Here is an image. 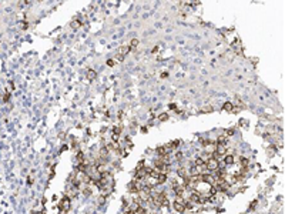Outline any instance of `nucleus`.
Here are the masks:
<instances>
[{
    "instance_id": "obj_1",
    "label": "nucleus",
    "mask_w": 285,
    "mask_h": 214,
    "mask_svg": "<svg viewBox=\"0 0 285 214\" xmlns=\"http://www.w3.org/2000/svg\"><path fill=\"white\" fill-rule=\"evenodd\" d=\"M218 167H220V163H218V160L215 159V157H207L205 161H204V168H205L208 173H210V171L218 170Z\"/></svg>"
},
{
    "instance_id": "obj_2",
    "label": "nucleus",
    "mask_w": 285,
    "mask_h": 214,
    "mask_svg": "<svg viewBox=\"0 0 285 214\" xmlns=\"http://www.w3.org/2000/svg\"><path fill=\"white\" fill-rule=\"evenodd\" d=\"M173 190H174L175 196L178 197V200H182L185 197V187L182 184H178L177 181H173Z\"/></svg>"
},
{
    "instance_id": "obj_3",
    "label": "nucleus",
    "mask_w": 285,
    "mask_h": 214,
    "mask_svg": "<svg viewBox=\"0 0 285 214\" xmlns=\"http://www.w3.org/2000/svg\"><path fill=\"white\" fill-rule=\"evenodd\" d=\"M174 210L178 211V213H184V211H185V203L182 201V200H175Z\"/></svg>"
},
{
    "instance_id": "obj_4",
    "label": "nucleus",
    "mask_w": 285,
    "mask_h": 214,
    "mask_svg": "<svg viewBox=\"0 0 285 214\" xmlns=\"http://www.w3.org/2000/svg\"><path fill=\"white\" fill-rule=\"evenodd\" d=\"M68 207H70V198H68L67 196H64V197L61 198V201H60V208L63 211H67Z\"/></svg>"
},
{
    "instance_id": "obj_5",
    "label": "nucleus",
    "mask_w": 285,
    "mask_h": 214,
    "mask_svg": "<svg viewBox=\"0 0 285 214\" xmlns=\"http://www.w3.org/2000/svg\"><path fill=\"white\" fill-rule=\"evenodd\" d=\"M168 153H170V150L167 148V146H161V147H157V154L158 156H168Z\"/></svg>"
},
{
    "instance_id": "obj_6",
    "label": "nucleus",
    "mask_w": 285,
    "mask_h": 214,
    "mask_svg": "<svg viewBox=\"0 0 285 214\" xmlns=\"http://www.w3.org/2000/svg\"><path fill=\"white\" fill-rule=\"evenodd\" d=\"M165 180H167V174L160 173L158 177H157V180H155V183H157V184H162V183H165Z\"/></svg>"
},
{
    "instance_id": "obj_7",
    "label": "nucleus",
    "mask_w": 285,
    "mask_h": 214,
    "mask_svg": "<svg viewBox=\"0 0 285 214\" xmlns=\"http://www.w3.org/2000/svg\"><path fill=\"white\" fill-rule=\"evenodd\" d=\"M234 161H235V159H234V156H232V154H228V156H225V157H224V163H225L227 166L232 164Z\"/></svg>"
},
{
    "instance_id": "obj_8",
    "label": "nucleus",
    "mask_w": 285,
    "mask_h": 214,
    "mask_svg": "<svg viewBox=\"0 0 285 214\" xmlns=\"http://www.w3.org/2000/svg\"><path fill=\"white\" fill-rule=\"evenodd\" d=\"M225 143H227V137H225V136H220V137H218V140H217V144H218V146H222V147H224V146H225Z\"/></svg>"
},
{
    "instance_id": "obj_9",
    "label": "nucleus",
    "mask_w": 285,
    "mask_h": 214,
    "mask_svg": "<svg viewBox=\"0 0 285 214\" xmlns=\"http://www.w3.org/2000/svg\"><path fill=\"white\" fill-rule=\"evenodd\" d=\"M240 166H241V168H247V166H248V159L240 157Z\"/></svg>"
},
{
    "instance_id": "obj_10",
    "label": "nucleus",
    "mask_w": 285,
    "mask_h": 214,
    "mask_svg": "<svg viewBox=\"0 0 285 214\" xmlns=\"http://www.w3.org/2000/svg\"><path fill=\"white\" fill-rule=\"evenodd\" d=\"M224 110L225 111H232L234 110V104L230 103V101H227V103L224 104Z\"/></svg>"
},
{
    "instance_id": "obj_11",
    "label": "nucleus",
    "mask_w": 285,
    "mask_h": 214,
    "mask_svg": "<svg viewBox=\"0 0 285 214\" xmlns=\"http://www.w3.org/2000/svg\"><path fill=\"white\" fill-rule=\"evenodd\" d=\"M96 76H97V74H96V71H94V70H91V69H90V70L87 71V79H88V80H94V79H96Z\"/></svg>"
},
{
    "instance_id": "obj_12",
    "label": "nucleus",
    "mask_w": 285,
    "mask_h": 214,
    "mask_svg": "<svg viewBox=\"0 0 285 214\" xmlns=\"http://www.w3.org/2000/svg\"><path fill=\"white\" fill-rule=\"evenodd\" d=\"M178 176H180V177H182L184 180H185V178H187V173H185V170H184V168H180V170H178Z\"/></svg>"
},
{
    "instance_id": "obj_13",
    "label": "nucleus",
    "mask_w": 285,
    "mask_h": 214,
    "mask_svg": "<svg viewBox=\"0 0 285 214\" xmlns=\"http://www.w3.org/2000/svg\"><path fill=\"white\" fill-rule=\"evenodd\" d=\"M134 214H147V211H146V208H144V207H138V208H137V211H135Z\"/></svg>"
},
{
    "instance_id": "obj_14",
    "label": "nucleus",
    "mask_w": 285,
    "mask_h": 214,
    "mask_svg": "<svg viewBox=\"0 0 285 214\" xmlns=\"http://www.w3.org/2000/svg\"><path fill=\"white\" fill-rule=\"evenodd\" d=\"M137 44H138V40H137V39H133V40H131V43H130V49H134Z\"/></svg>"
},
{
    "instance_id": "obj_15",
    "label": "nucleus",
    "mask_w": 285,
    "mask_h": 214,
    "mask_svg": "<svg viewBox=\"0 0 285 214\" xmlns=\"http://www.w3.org/2000/svg\"><path fill=\"white\" fill-rule=\"evenodd\" d=\"M167 119H168V114H167V113L160 114V120H161V121H164V120H167Z\"/></svg>"
},
{
    "instance_id": "obj_16",
    "label": "nucleus",
    "mask_w": 285,
    "mask_h": 214,
    "mask_svg": "<svg viewBox=\"0 0 285 214\" xmlns=\"http://www.w3.org/2000/svg\"><path fill=\"white\" fill-rule=\"evenodd\" d=\"M121 131H123V127H121V126H120V127L117 126V127H115V129H114V133H115V134H120Z\"/></svg>"
},
{
    "instance_id": "obj_17",
    "label": "nucleus",
    "mask_w": 285,
    "mask_h": 214,
    "mask_svg": "<svg viewBox=\"0 0 285 214\" xmlns=\"http://www.w3.org/2000/svg\"><path fill=\"white\" fill-rule=\"evenodd\" d=\"M71 26H73V27H79V26H80V22H79V20H76V22H73V24H71Z\"/></svg>"
},
{
    "instance_id": "obj_18",
    "label": "nucleus",
    "mask_w": 285,
    "mask_h": 214,
    "mask_svg": "<svg viewBox=\"0 0 285 214\" xmlns=\"http://www.w3.org/2000/svg\"><path fill=\"white\" fill-rule=\"evenodd\" d=\"M225 134H227V136H231V134H234V130H231V129H230V130H227V131H225Z\"/></svg>"
},
{
    "instance_id": "obj_19",
    "label": "nucleus",
    "mask_w": 285,
    "mask_h": 214,
    "mask_svg": "<svg viewBox=\"0 0 285 214\" xmlns=\"http://www.w3.org/2000/svg\"><path fill=\"white\" fill-rule=\"evenodd\" d=\"M202 111H212V107H205V109H202Z\"/></svg>"
},
{
    "instance_id": "obj_20",
    "label": "nucleus",
    "mask_w": 285,
    "mask_h": 214,
    "mask_svg": "<svg viewBox=\"0 0 285 214\" xmlns=\"http://www.w3.org/2000/svg\"><path fill=\"white\" fill-rule=\"evenodd\" d=\"M107 64H108V66H113V64H114V61H113V60H108V61H107Z\"/></svg>"
}]
</instances>
